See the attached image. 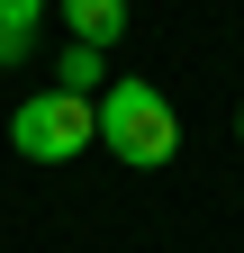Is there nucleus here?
Wrapping results in <instances>:
<instances>
[{
  "label": "nucleus",
  "instance_id": "4",
  "mask_svg": "<svg viewBox=\"0 0 244 253\" xmlns=\"http://www.w3.org/2000/svg\"><path fill=\"white\" fill-rule=\"evenodd\" d=\"M54 90L100 100V90H109V54H100V45H64V54H54Z\"/></svg>",
  "mask_w": 244,
  "mask_h": 253
},
{
  "label": "nucleus",
  "instance_id": "3",
  "mask_svg": "<svg viewBox=\"0 0 244 253\" xmlns=\"http://www.w3.org/2000/svg\"><path fill=\"white\" fill-rule=\"evenodd\" d=\"M54 9H64V27H73V45H118L127 37V0H54Z\"/></svg>",
  "mask_w": 244,
  "mask_h": 253
},
{
  "label": "nucleus",
  "instance_id": "5",
  "mask_svg": "<svg viewBox=\"0 0 244 253\" xmlns=\"http://www.w3.org/2000/svg\"><path fill=\"white\" fill-rule=\"evenodd\" d=\"M54 0H0V63H27V45H37Z\"/></svg>",
  "mask_w": 244,
  "mask_h": 253
},
{
  "label": "nucleus",
  "instance_id": "2",
  "mask_svg": "<svg viewBox=\"0 0 244 253\" xmlns=\"http://www.w3.org/2000/svg\"><path fill=\"white\" fill-rule=\"evenodd\" d=\"M9 145H18V163H73V154L100 145V109L45 82V90H27L9 109Z\"/></svg>",
  "mask_w": 244,
  "mask_h": 253
},
{
  "label": "nucleus",
  "instance_id": "1",
  "mask_svg": "<svg viewBox=\"0 0 244 253\" xmlns=\"http://www.w3.org/2000/svg\"><path fill=\"white\" fill-rule=\"evenodd\" d=\"M90 109H100V145H109L127 172H163L172 154H181V118H172V100H163L154 82L118 73V82H109Z\"/></svg>",
  "mask_w": 244,
  "mask_h": 253
},
{
  "label": "nucleus",
  "instance_id": "6",
  "mask_svg": "<svg viewBox=\"0 0 244 253\" xmlns=\"http://www.w3.org/2000/svg\"><path fill=\"white\" fill-rule=\"evenodd\" d=\"M235 145H244V109H235Z\"/></svg>",
  "mask_w": 244,
  "mask_h": 253
}]
</instances>
